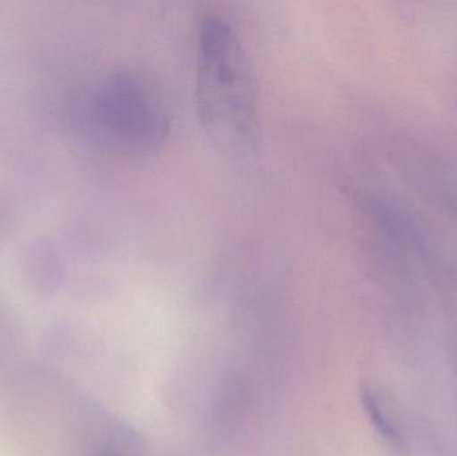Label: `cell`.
I'll return each instance as SVG.
<instances>
[{
  "mask_svg": "<svg viewBox=\"0 0 457 456\" xmlns=\"http://www.w3.org/2000/svg\"><path fill=\"white\" fill-rule=\"evenodd\" d=\"M96 110L107 130L133 146H154L169 129L168 118L152 94L131 75L110 77L99 88Z\"/></svg>",
  "mask_w": 457,
  "mask_h": 456,
  "instance_id": "7a4b0ae2",
  "label": "cell"
},
{
  "mask_svg": "<svg viewBox=\"0 0 457 456\" xmlns=\"http://www.w3.org/2000/svg\"><path fill=\"white\" fill-rule=\"evenodd\" d=\"M361 401L362 404H364L365 411H367L368 417H370V422L373 423L376 430H378L384 438L396 444L400 439L396 427H395L391 420L383 414L380 404L378 403V399H376V396L373 395L368 388H362Z\"/></svg>",
  "mask_w": 457,
  "mask_h": 456,
  "instance_id": "3957f363",
  "label": "cell"
},
{
  "mask_svg": "<svg viewBox=\"0 0 457 456\" xmlns=\"http://www.w3.org/2000/svg\"><path fill=\"white\" fill-rule=\"evenodd\" d=\"M198 104L214 138L234 150L254 137V93L244 48L227 19L209 15L198 34Z\"/></svg>",
  "mask_w": 457,
  "mask_h": 456,
  "instance_id": "6da1fadb",
  "label": "cell"
},
{
  "mask_svg": "<svg viewBox=\"0 0 457 456\" xmlns=\"http://www.w3.org/2000/svg\"><path fill=\"white\" fill-rule=\"evenodd\" d=\"M106 456H117V455H114V454H107Z\"/></svg>",
  "mask_w": 457,
  "mask_h": 456,
  "instance_id": "277c9868",
  "label": "cell"
}]
</instances>
